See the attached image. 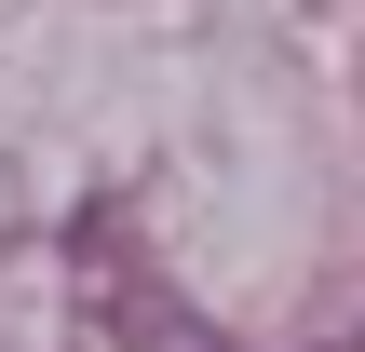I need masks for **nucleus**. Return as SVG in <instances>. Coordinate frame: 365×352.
<instances>
[{"label": "nucleus", "mask_w": 365, "mask_h": 352, "mask_svg": "<svg viewBox=\"0 0 365 352\" xmlns=\"http://www.w3.org/2000/svg\"><path fill=\"white\" fill-rule=\"evenodd\" d=\"M135 339H149V352H217V339H190L176 312H135Z\"/></svg>", "instance_id": "obj_1"}]
</instances>
